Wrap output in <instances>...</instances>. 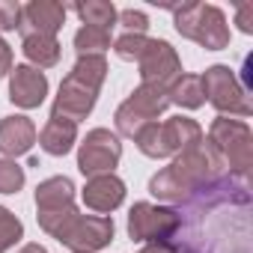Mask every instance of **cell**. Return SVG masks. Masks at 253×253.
<instances>
[{"label":"cell","mask_w":253,"mask_h":253,"mask_svg":"<svg viewBox=\"0 0 253 253\" xmlns=\"http://www.w3.org/2000/svg\"><path fill=\"white\" fill-rule=\"evenodd\" d=\"M78 12V18L84 21V27H101L110 30L116 21V9L113 3H104V0H86V3H75L72 6Z\"/></svg>","instance_id":"cell-21"},{"label":"cell","mask_w":253,"mask_h":253,"mask_svg":"<svg viewBox=\"0 0 253 253\" xmlns=\"http://www.w3.org/2000/svg\"><path fill=\"white\" fill-rule=\"evenodd\" d=\"M21 253H48V250H45L42 244H27V247H24Z\"/></svg>","instance_id":"cell-31"},{"label":"cell","mask_w":253,"mask_h":253,"mask_svg":"<svg viewBox=\"0 0 253 253\" xmlns=\"http://www.w3.org/2000/svg\"><path fill=\"white\" fill-rule=\"evenodd\" d=\"M6 72H12V48L0 39V78H3Z\"/></svg>","instance_id":"cell-29"},{"label":"cell","mask_w":253,"mask_h":253,"mask_svg":"<svg viewBox=\"0 0 253 253\" xmlns=\"http://www.w3.org/2000/svg\"><path fill=\"white\" fill-rule=\"evenodd\" d=\"M209 146L217 152L220 164L226 167L229 164V173L232 176H241L247 179V170H250V128L247 122L241 119H214L211 128H209Z\"/></svg>","instance_id":"cell-6"},{"label":"cell","mask_w":253,"mask_h":253,"mask_svg":"<svg viewBox=\"0 0 253 253\" xmlns=\"http://www.w3.org/2000/svg\"><path fill=\"white\" fill-rule=\"evenodd\" d=\"M24 188V167L15 161H0V194H18Z\"/></svg>","instance_id":"cell-25"},{"label":"cell","mask_w":253,"mask_h":253,"mask_svg":"<svg viewBox=\"0 0 253 253\" xmlns=\"http://www.w3.org/2000/svg\"><path fill=\"white\" fill-rule=\"evenodd\" d=\"M48 95V78L45 72L33 69V66H15L12 69V81H9V98L30 110V107H39Z\"/></svg>","instance_id":"cell-15"},{"label":"cell","mask_w":253,"mask_h":253,"mask_svg":"<svg viewBox=\"0 0 253 253\" xmlns=\"http://www.w3.org/2000/svg\"><path fill=\"white\" fill-rule=\"evenodd\" d=\"M200 81H203V95L220 113L250 116V101H247L244 89L238 86L229 66H211V69H206V75H200Z\"/></svg>","instance_id":"cell-10"},{"label":"cell","mask_w":253,"mask_h":253,"mask_svg":"<svg viewBox=\"0 0 253 253\" xmlns=\"http://www.w3.org/2000/svg\"><path fill=\"white\" fill-rule=\"evenodd\" d=\"M170 244L179 253H250L247 179L220 173L185 200Z\"/></svg>","instance_id":"cell-1"},{"label":"cell","mask_w":253,"mask_h":253,"mask_svg":"<svg viewBox=\"0 0 253 253\" xmlns=\"http://www.w3.org/2000/svg\"><path fill=\"white\" fill-rule=\"evenodd\" d=\"M36 211L39 226L54 238L66 229V223L78 214L75 209V185L69 176H51L36 188Z\"/></svg>","instance_id":"cell-7"},{"label":"cell","mask_w":253,"mask_h":253,"mask_svg":"<svg viewBox=\"0 0 253 253\" xmlns=\"http://www.w3.org/2000/svg\"><path fill=\"white\" fill-rule=\"evenodd\" d=\"M21 235H24V226H21V220L9 211V209H3L0 206V253L3 250H9L12 244H18L21 241Z\"/></svg>","instance_id":"cell-24"},{"label":"cell","mask_w":253,"mask_h":253,"mask_svg":"<svg viewBox=\"0 0 253 253\" xmlns=\"http://www.w3.org/2000/svg\"><path fill=\"white\" fill-rule=\"evenodd\" d=\"M24 57L39 69H51L60 63V42L54 36H24Z\"/></svg>","instance_id":"cell-20"},{"label":"cell","mask_w":253,"mask_h":253,"mask_svg":"<svg viewBox=\"0 0 253 253\" xmlns=\"http://www.w3.org/2000/svg\"><path fill=\"white\" fill-rule=\"evenodd\" d=\"M140 152L149 158H167V155H179L188 146L203 140V128L188 119V116H173L167 122H152L134 137Z\"/></svg>","instance_id":"cell-5"},{"label":"cell","mask_w":253,"mask_h":253,"mask_svg":"<svg viewBox=\"0 0 253 253\" xmlns=\"http://www.w3.org/2000/svg\"><path fill=\"white\" fill-rule=\"evenodd\" d=\"M116 21L125 27V33H140V36H146V30H149V18L140 9H122V12H116Z\"/></svg>","instance_id":"cell-26"},{"label":"cell","mask_w":253,"mask_h":253,"mask_svg":"<svg viewBox=\"0 0 253 253\" xmlns=\"http://www.w3.org/2000/svg\"><path fill=\"white\" fill-rule=\"evenodd\" d=\"M170 12L176 18V30L185 39L203 45L206 51H223L229 45V27L217 6L182 3V6H170Z\"/></svg>","instance_id":"cell-4"},{"label":"cell","mask_w":253,"mask_h":253,"mask_svg":"<svg viewBox=\"0 0 253 253\" xmlns=\"http://www.w3.org/2000/svg\"><path fill=\"white\" fill-rule=\"evenodd\" d=\"M125 200V185L122 179H116L113 173H104V176H92L84 188V203L98 211V214H107L113 209H119Z\"/></svg>","instance_id":"cell-16"},{"label":"cell","mask_w":253,"mask_h":253,"mask_svg":"<svg viewBox=\"0 0 253 253\" xmlns=\"http://www.w3.org/2000/svg\"><path fill=\"white\" fill-rule=\"evenodd\" d=\"M75 48L81 57L86 54H101L104 48H110V30H101V27H81L75 33Z\"/></svg>","instance_id":"cell-22"},{"label":"cell","mask_w":253,"mask_h":253,"mask_svg":"<svg viewBox=\"0 0 253 253\" xmlns=\"http://www.w3.org/2000/svg\"><path fill=\"white\" fill-rule=\"evenodd\" d=\"M36 143V125L27 116H6L0 122V152L18 158L27 155Z\"/></svg>","instance_id":"cell-17"},{"label":"cell","mask_w":253,"mask_h":253,"mask_svg":"<svg viewBox=\"0 0 253 253\" xmlns=\"http://www.w3.org/2000/svg\"><path fill=\"white\" fill-rule=\"evenodd\" d=\"M66 21V6L54 0H33L21 6V36H54Z\"/></svg>","instance_id":"cell-14"},{"label":"cell","mask_w":253,"mask_h":253,"mask_svg":"<svg viewBox=\"0 0 253 253\" xmlns=\"http://www.w3.org/2000/svg\"><path fill=\"white\" fill-rule=\"evenodd\" d=\"M220 173H223V164H220L217 152L200 140V143L188 146L185 152H179L170 167H164L161 173H155L149 179V194L164 203L182 206L185 200H191L203 185H209Z\"/></svg>","instance_id":"cell-2"},{"label":"cell","mask_w":253,"mask_h":253,"mask_svg":"<svg viewBox=\"0 0 253 253\" xmlns=\"http://www.w3.org/2000/svg\"><path fill=\"white\" fill-rule=\"evenodd\" d=\"M149 42H152V39H146V36H140V33H122V36L113 42V51H116L119 60L134 63V60L143 57V51L149 48Z\"/></svg>","instance_id":"cell-23"},{"label":"cell","mask_w":253,"mask_h":253,"mask_svg":"<svg viewBox=\"0 0 253 253\" xmlns=\"http://www.w3.org/2000/svg\"><path fill=\"white\" fill-rule=\"evenodd\" d=\"M179 229V211L152 206V203H137L128 214V235L134 241H152V244H167Z\"/></svg>","instance_id":"cell-9"},{"label":"cell","mask_w":253,"mask_h":253,"mask_svg":"<svg viewBox=\"0 0 253 253\" xmlns=\"http://www.w3.org/2000/svg\"><path fill=\"white\" fill-rule=\"evenodd\" d=\"M122 158V143L113 131L107 128H92L86 134V140L81 143V152H78V170L84 176H104V173H113V167L119 164Z\"/></svg>","instance_id":"cell-12"},{"label":"cell","mask_w":253,"mask_h":253,"mask_svg":"<svg viewBox=\"0 0 253 253\" xmlns=\"http://www.w3.org/2000/svg\"><path fill=\"white\" fill-rule=\"evenodd\" d=\"M235 24L241 27V33H253V3H238Z\"/></svg>","instance_id":"cell-28"},{"label":"cell","mask_w":253,"mask_h":253,"mask_svg":"<svg viewBox=\"0 0 253 253\" xmlns=\"http://www.w3.org/2000/svg\"><path fill=\"white\" fill-rule=\"evenodd\" d=\"M57 241H63L75 253H95L113 241V220L107 214H81L78 211L66 223V229L57 235Z\"/></svg>","instance_id":"cell-11"},{"label":"cell","mask_w":253,"mask_h":253,"mask_svg":"<svg viewBox=\"0 0 253 253\" xmlns=\"http://www.w3.org/2000/svg\"><path fill=\"white\" fill-rule=\"evenodd\" d=\"M140 253H179V250L167 241V244H149V247H143Z\"/></svg>","instance_id":"cell-30"},{"label":"cell","mask_w":253,"mask_h":253,"mask_svg":"<svg viewBox=\"0 0 253 253\" xmlns=\"http://www.w3.org/2000/svg\"><path fill=\"white\" fill-rule=\"evenodd\" d=\"M140 63V78L146 86H161L167 89L179 75H182V63H179V54L170 42L164 39H152L149 48L143 51V57L137 60Z\"/></svg>","instance_id":"cell-13"},{"label":"cell","mask_w":253,"mask_h":253,"mask_svg":"<svg viewBox=\"0 0 253 253\" xmlns=\"http://www.w3.org/2000/svg\"><path fill=\"white\" fill-rule=\"evenodd\" d=\"M170 101H167V89H161V86H140V89H134L128 98H125L122 104H119V110H116V128H119V134H125V137H137L146 125H152L161 113H164V107H167Z\"/></svg>","instance_id":"cell-8"},{"label":"cell","mask_w":253,"mask_h":253,"mask_svg":"<svg viewBox=\"0 0 253 253\" xmlns=\"http://www.w3.org/2000/svg\"><path fill=\"white\" fill-rule=\"evenodd\" d=\"M167 101L179 104V107H200L206 101L203 95V81L200 75H179L170 86H167Z\"/></svg>","instance_id":"cell-19"},{"label":"cell","mask_w":253,"mask_h":253,"mask_svg":"<svg viewBox=\"0 0 253 253\" xmlns=\"http://www.w3.org/2000/svg\"><path fill=\"white\" fill-rule=\"evenodd\" d=\"M104 75H107V63H104L101 54L78 57L75 69L60 84V95L54 101V113L51 116H63V119L78 125L95 107V98H98V89L104 84Z\"/></svg>","instance_id":"cell-3"},{"label":"cell","mask_w":253,"mask_h":253,"mask_svg":"<svg viewBox=\"0 0 253 253\" xmlns=\"http://www.w3.org/2000/svg\"><path fill=\"white\" fill-rule=\"evenodd\" d=\"M36 137H39V146L48 155H66V152H72V146L78 140V125L63 119V116H51Z\"/></svg>","instance_id":"cell-18"},{"label":"cell","mask_w":253,"mask_h":253,"mask_svg":"<svg viewBox=\"0 0 253 253\" xmlns=\"http://www.w3.org/2000/svg\"><path fill=\"white\" fill-rule=\"evenodd\" d=\"M21 24V6L12 0H0V30H18Z\"/></svg>","instance_id":"cell-27"}]
</instances>
